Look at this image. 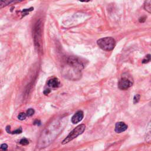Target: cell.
I'll return each instance as SVG.
<instances>
[{
    "label": "cell",
    "mask_w": 151,
    "mask_h": 151,
    "mask_svg": "<svg viewBox=\"0 0 151 151\" xmlns=\"http://www.w3.org/2000/svg\"><path fill=\"white\" fill-rule=\"evenodd\" d=\"M61 127V123L60 120H56L55 122H51L50 125L42 132L37 143V147L42 149L48 146L60 133Z\"/></svg>",
    "instance_id": "obj_1"
},
{
    "label": "cell",
    "mask_w": 151,
    "mask_h": 151,
    "mask_svg": "<svg viewBox=\"0 0 151 151\" xmlns=\"http://www.w3.org/2000/svg\"><path fill=\"white\" fill-rule=\"evenodd\" d=\"M42 22L41 19H39L35 23L33 31L34 45L39 52H42Z\"/></svg>",
    "instance_id": "obj_2"
},
{
    "label": "cell",
    "mask_w": 151,
    "mask_h": 151,
    "mask_svg": "<svg viewBox=\"0 0 151 151\" xmlns=\"http://www.w3.org/2000/svg\"><path fill=\"white\" fill-rule=\"evenodd\" d=\"M98 46L104 51H111L116 45V41L112 37H104L97 40Z\"/></svg>",
    "instance_id": "obj_3"
},
{
    "label": "cell",
    "mask_w": 151,
    "mask_h": 151,
    "mask_svg": "<svg viewBox=\"0 0 151 151\" xmlns=\"http://www.w3.org/2000/svg\"><path fill=\"white\" fill-rule=\"evenodd\" d=\"M85 129H86V126L83 124H81L77 126L63 140L62 144L65 145V144L70 142V141H71L72 140H73L74 139L77 137L78 136L82 134L84 132V131L85 130Z\"/></svg>",
    "instance_id": "obj_4"
},
{
    "label": "cell",
    "mask_w": 151,
    "mask_h": 151,
    "mask_svg": "<svg viewBox=\"0 0 151 151\" xmlns=\"http://www.w3.org/2000/svg\"><path fill=\"white\" fill-rule=\"evenodd\" d=\"M67 63L69 66L78 71L84 67L83 61H81L80 58L76 57H70L67 59Z\"/></svg>",
    "instance_id": "obj_5"
},
{
    "label": "cell",
    "mask_w": 151,
    "mask_h": 151,
    "mask_svg": "<svg viewBox=\"0 0 151 151\" xmlns=\"http://www.w3.org/2000/svg\"><path fill=\"white\" fill-rule=\"evenodd\" d=\"M133 85V81L127 77H122L118 83V87L120 90H126Z\"/></svg>",
    "instance_id": "obj_6"
},
{
    "label": "cell",
    "mask_w": 151,
    "mask_h": 151,
    "mask_svg": "<svg viewBox=\"0 0 151 151\" xmlns=\"http://www.w3.org/2000/svg\"><path fill=\"white\" fill-rule=\"evenodd\" d=\"M83 116H84L83 112L82 111H81V110L78 111L72 117V118H71L72 123L73 124H76V123L80 122L83 119Z\"/></svg>",
    "instance_id": "obj_7"
},
{
    "label": "cell",
    "mask_w": 151,
    "mask_h": 151,
    "mask_svg": "<svg viewBox=\"0 0 151 151\" xmlns=\"http://www.w3.org/2000/svg\"><path fill=\"white\" fill-rule=\"evenodd\" d=\"M127 129V125L124 122H117L115 126V132L116 133H122Z\"/></svg>",
    "instance_id": "obj_8"
},
{
    "label": "cell",
    "mask_w": 151,
    "mask_h": 151,
    "mask_svg": "<svg viewBox=\"0 0 151 151\" xmlns=\"http://www.w3.org/2000/svg\"><path fill=\"white\" fill-rule=\"evenodd\" d=\"M47 84L48 86L51 87H53V88H55V87H58L59 84H60V82L58 81V80L56 78H52L50 80H48Z\"/></svg>",
    "instance_id": "obj_9"
},
{
    "label": "cell",
    "mask_w": 151,
    "mask_h": 151,
    "mask_svg": "<svg viewBox=\"0 0 151 151\" xmlns=\"http://www.w3.org/2000/svg\"><path fill=\"white\" fill-rule=\"evenodd\" d=\"M19 1H2V0H0V9L1 8H3L4 7L8 5H10V4H15V3H17V2H19Z\"/></svg>",
    "instance_id": "obj_10"
},
{
    "label": "cell",
    "mask_w": 151,
    "mask_h": 151,
    "mask_svg": "<svg viewBox=\"0 0 151 151\" xmlns=\"http://www.w3.org/2000/svg\"><path fill=\"white\" fill-rule=\"evenodd\" d=\"M144 8L146 11H147L149 13L151 12V1H145L144 3Z\"/></svg>",
    "instance_id": "obj_11"
},
{
    "label": "cell",
    "mask_w": 151,
    "mask_h": 151,
    "mask_svg": "<svg viewBox=\"0 0 151 151\" xmlns=\"http://www.w3.org/2000/svg\"><path fill=\"white\" fill-rule=\"evenodd\" d=\"M19 143L21 145H23V146H25V145H27L29 144V141L26 138H23L20 141H19Z\"/></svg>",
    "instance_id": "obj_12"
},
{
    "label": "cell",
    "mask_w": 151,
    "mask_h": 151,
    "mask_svg": "<svg viewBox=\"0 0 151 151\" xmlns=\"http://www.w3.org/2000/svg\"><path fill=\"white\" fill-rule=\"evenodd\" d=\"M26 117H27L26 113H23V112L20 113L18 114V119L20 120H24V119L26 118Z\"/></svg>",
    "instance_id": "obj_13"
},
{
    "label": "cell",
    "mask_w": 151,
    "mask_h": 151,
    "mask_svg": "<svg viewBox=\"0 0 151 151\" xmlns=\"http://www.w3.org/2000/svg\"><path fill=\"white\" fill-rule=\"evenodd\" d=\"M34 109H29L28 110H27V113H26V114H27V116L29 117V116H32V115L34 114Z\"/></svg>",
    "instance_id": "obj_14"
},
{
    "label": "cell",
    "mask_w": 151,
    "mask_h": 151,
    "mask_svg": "<svg viewBox=\"0 0 151 151\" xmlns=\"http://www.w3.org/2000/svg\"><path fill=\"white\" fill-rule=\"evenodd\" d=\"M150 60V54H148V55H147L145 57V58L142 60V63H143V64L147 63L149 62Z\"/></svg>",
    "instance_id": "obj_15"
},
{
    "label": "cell",
    "mask_w": 151,
    "mask_h": 151,
    "mask_svg": "<svg viewBox=\"0 0 151 151\" xmlns=\"http://www.w3.org/2000/svg\"><path fill=\"white\" fill-rule=\"evenodd\" d=\"M8 149V145L6 143H3L0 146V151H6Z\"/></svg>",
    "instance_id": "obj_16"
},
{
    "label": "cell",
    "mask_w": 151,
    "mask_h": 151,
    "mask_svg": "<svg viewBox=\"0 0 151 151\" xmlns=\"http://www.w3.org/2000/svg\"><path fill=\"white\" fill-rule=\"evenodd\" d=\"M140 96L138 94H136L134 96V97L133 98V103H134V104H136V103L139 102V101L140 100Z\"/></svg>",
    "instance_id": "obj_17"
},
{
    "label": "cell",
    "mask_w": 151,
    "mask_h": 151,
    "mask_svg": "<svg viewBox=\"0 0 151 151\" xmlns=\"http://www.w3.org/2000/svg\"><path fill=\"white\" fill-rule=\"evenodd\" d=\"M22 132V128L20 127L19 128L17 129V130L13 131V132H11V133L12 134H19V133H21Z\"/></svg>",
    "instance_id": "obj_18"
},
{
    "label": "cell",
    "mask_w": 151,
    "mask_h": 151,
    "mask_svg": "<svg viewBox=\"0 0 151 151\" xmlns=\"http://www.w3.org/2000/svg\"><path fill=\"white\" fill-rule=\"evenodd\" d=\"M11 128H10V126H7L6 127V131L8 133H11Z\"/></svg>",
    "instance_id": "obj_19"
},
{
    "label": "cell",
    "mask_w": 151,
    "mask_h": 151,
    "mask_svg": "<svg viewBox=\"0 0 151 151\" xmlns=\"http://www.w3.org/2000/svg\"><path fill=\"white\" fill-rule=\"evenodd\" d=\"M50 92V90H49V89H48V90H45L44 91V93L45 94V95H47V94H48Z\"/></svg>",
    "instance_id": "obj_20"
},
{
    "label": "cell",
    "mask_w": 151,
    "mask_h": 151,
    "mask_svg": "<svg viewBox=\"0 0 151 151\" xmlns=\"http://www.w3.org/2000/svg\"><path fill=\"white\" fill-rule=\"evenodd\" d=\"M34 124H37V125H40V122L39 120H36L34 122Z\"/></svg>",
    "instance_id": "obj_21"
}]
</instances>
